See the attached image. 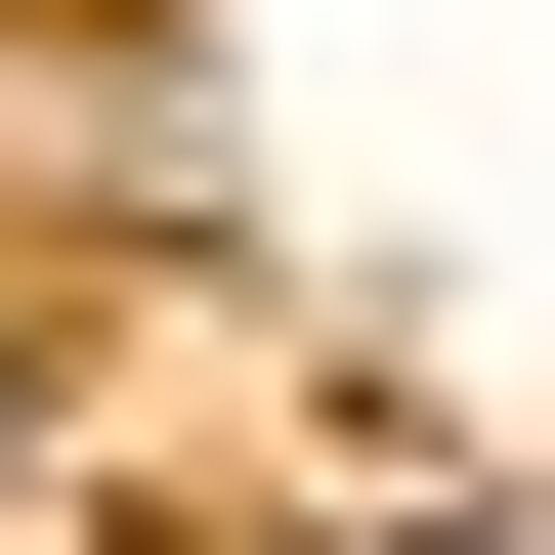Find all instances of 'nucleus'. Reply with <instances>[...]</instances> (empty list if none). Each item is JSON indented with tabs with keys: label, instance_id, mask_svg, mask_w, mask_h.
Listing matches in <instances>:
<instances>
[{
	"label": "nucleus",
	"instance_id": "f257e3e1",
	"mask_svg": "<svg viewBox=\"0 0 555 555\" xmlns=\"http://www.w3.org/2000/svg\"><path fill=\"white\" fill-rule=\"evenodd\" d=\"M470 555H555V513H470Z\"/></svg>",
	"mask_w": 555,
	"mask_h": 555
}]
</instances>
